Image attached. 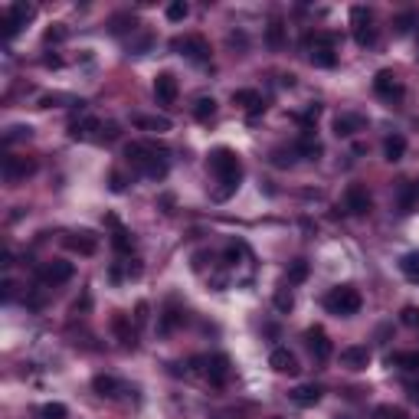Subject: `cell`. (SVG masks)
<instances>
[{
    "label": "cell",
    "instance_id": "8fae6325",
    "mask_svg": "<svg viewBox=\"0 0 419 419\" xmlns=\"http://www.w3.org/2000/svg\"><path fill=\"white\" fill-rule=\"evenodd\" d=\"M305 344H308V351H311L314 361H328V357H331V341H328L324 328H308Z\"/></svg>",
    "mask_w": 419,
    "mask_h": 419
},
{
    "label": "cell",
    "instance_id": "7402d4cb",
    "mask_svg": "<svg viewBox=\"0 0 419 419\" xmlns=\"http://www.w3.org/2000/svg\"><path fill=\"white\" fill-rule=\"evenodd\" d=\"M131 122L144 131H171V118H164V115H134Z\"/></svg>",
    "mask_w": 419,
    "mask_h": 419
},
{
    "label": "cell",
    "instance_id": "44dd1931",
    "mask_svg": "<svg viewBox=\"0 0 419 419\" xmlns=\"http://www.w3.org/2000/svg\"><path fill=\"white\" fill-rule=\"evenodd\" d=\"M363 118L361 115H337L334 118V134L337 138H351V134H357V131H363Z\"/></svg>",
    "mask_w": 419,
    "mask_h": 419
},
{
    "label": "cell",
    "instance_id": "7c38bea8",
    "mask_svg": "<svg viewBox=\"0 0 419 419\" xmlns=\"http://www.w3.org/2000/svg\"><path fill=\"white\" fill-rule=\"evenodd\" d=\"M33 167L37 164L30 161V157H4V181H10V183L23 181V177L33 174Z\"/></svg>",
    "mask_w": 419,
    "mask_h": 419
},
{
    "label": "cell",
    "instance_id": "4dcf8cb0",
    "mask_svg": "<svg viewBox=\"0 0 419 419\" xmlns=\"http://www.w3.org/2000/svg\"><path fill=\"white\" fill-rule=\"evenodd\" d=\"M308 278V262L305 259H295L292 266H288V285H298V282H305Z\"/></svg>",
    "mask_w": 419,
    "mask_h": 419
},
{
    "label": "cell",
    "instance_id": "c3c4849f",
    "mask_svg": "<svg viewBox=\"0 0 419 419\" xmlns=\"http://www.w3.org/2000/svg\"><path fill=\"white\" fill-rule=\"evenodd\" d=\"M276 419H282V416H276Z\"/></svg>",
    "mask_w": 419,
    "mask_h": 419
},
{
    "label": "cell",
    "instance_id": "7dc6e473",
    "mask_svg": "<svg viewBox=\"0 0 419 419\" xmlns=\"http://www.w3.org/2000/svg\"><path fill=\"white\" fill-rule=\"evenodd\" d=\"M413 187H416V200H419V183H413Z\"/></svg>",
    "mask_w": 419,
    "mask_h": 419
},
{
    "label": "cell",
    "instance_id": "ba28073f",
    "mask_svg": "<svg viewBox=\"0 0 419 419\" xmlns=\"http://www.w3.org/2000/svg\"><path fill=\"white\" fill-rule=\"evenodd\" d=\"M344 210L354 213V217H363V213L370 210V193L363 191L361 183H351V187L344 191Z\"/></svg>",
    "mask_w": 419,
    "mask_h": 419
},
{
    "label": "cell",
    "instance_id": "d4e9b609",
    "mask_svg": "<svg viewBox=\"0 0 419 419\" xmlns=\"http://www.w3.org/2000/svg\"><path fill=\"white\" fill-rule=\"evenodd\" d=\"M295 154H302V157H308V161H318V154H321V141L305 131L302 138H298V144H295Z\"/></svg>",
    "mask_w": 419,
    "mask_h": 419
},
{
    "label": "cell",
    "instance_id": "7bdbcfd3",
    "mask_svg": "<svg viewBox=\"0 0 419 419\" xmlns=\"http://www.w3.org/2000/svg\"><path fill=\"white\" fill-rule=\"evenodd\" d=\"M403 321H406V324H419V311H416V308H403Z\"/></svg>",
    "mask_w": 419,
    "mask_h": 419
},
{
    "label": "cell",
    "instance_id": "d6986e66",
    "mask_svg": "<svg viewBox=\"0 0 419 419\" xmlns=\"http://www.w3.org/2000/svg\"><path fill=\"white\" fill-rule=\"evenodd\" d=\"M105 223H108V226L115 229V233H112V246L118 249L122 256H124V252H131V249H134V236H131V233H128V229H124L122 223H118V219L112 217V213L105 217Z\"/></svg>",
    "mask_w": 419,
    "mask_h": 419
},
{
    "label": "cell",
    "instance_id": "ab89813d",
    "mask_svg": "<svg viewBox=\"0 0 419 419\" xmlns=\"http://www.w3.org/2000/svg\"><path fill=\"white\" fill-rule=\"evenodd\" d=\"M377 419H406V416H403V410H393V406H380V410H377Z\"/></svg>",
    "mask_w": 419,
    "mask_h": 419
},
{
    "label": "cell",
    "instance_id": "8992f818",
    "mask_svg": "<svg viewBox=\"0 0 419 419\" xmlns=\"http://www.w3.org/2000/svg\"><path fill=\"white\" fill-rule=\"evenodd\" d=\"M171 46L191 63H210V43L203 37H177Z\"/></svg>",
    "mask_w": 419,
    "mask_h": 419
},
{
    "label": "cell",
    "instance_id": "1f68e13d",
    "mask_svg": "<svg viewBox=\"0 0 419 419\" xmlns=\"http://www.w3.org/2000/svg\"><path fill=\"white\" fill-rule=\"evenodd\" d=\"M69 410L63 403H46V406H39V419H66Z\"/></svg>",
    "mask_w": 419,
    "mask_h": 419
},
{
    "label": "cell",
    "instance_id": "9a60e30c",
    "mask_svg": "<svg viewBox=\"0 0 419 419\" xmlns=\"http://www.w3.org/2000/svg\"><path fill=\"white\" fill-rule=\"evenodd\" d=\"M157 154H164L157 144H128V148H124V157H128V164H134L138 171H141V167L151 161V157H157Z\"/></svg>",
    "mask_w": 419,
    "mask_h": 419
},
{
    "label": "cell",
    "instance_id": "d590c367",
    "mask_svg": "<svg viewBox=\"0 0 419 419\" xmlns=\"http://www.w3.org/2000/svg\"><path fill=\"white\" fill-rule=\"evenodd\" d=\"M413 203H416V187H413V183H403L400 187V210L403 213H410Z\"/></svg>",
    "mask_w": 419,
    "mask_h": 419
},
{
    "label": "cell",
    "instance_id": "83f0119b",
    "mask_svg": "<svg viewBox=\"0 0 419 419\" xmlns=\"http://www.w3.org/2000/svg\"><path fill=\"white\" fill-rule=\"evenodd\" d=\"M213 115H217V102H213L210 96H200L197 102H193V118H197V122H210Z\"/></svg>",
    "mask_w": 419,
    "mask_h": 419
},
{
    "label": "cell",
    "instance_id": "5bb4252c",
    "mask_svg": "<svg viewBox=\"0 0 419 419\" xmlns=\"http://www.w3.org/2000/svg\"><path fill=\"white\" fill-rule=\"evenodd\" d=\"M66 246L72 249V252H79V256H96L98 239H96V233H89V229H79V233L66 236Z\"/></svg>",
    "mask_w": 419,
    "mask_h": 419
},
{
    "label": "cell",
    "instance_id": "e575fe53",
    "mask_svg": "<svg viewBox=\"0 0 419 419\" xmlns=\"http://www.w3.org/2000/svg\"><path fill=\"white\" fill-rule=\"evenodd\" d=\"M266 39H269V46H282L285 43V27L282 23H269V30H266Z\"/></svg>",
    "mask_w": 419,
    "mask_h": 419
},
{
    "label": "cell",
    "instance_id": "52a82bcc",
    "mask_svg": "<svg viewBox=\"0 0 419 419\" xmlns=\"http://www.w3.org/2000/svg\"><path fill=\"white\" fill-rule=\"evenodd\" d=\"M72 262H66V259H53V262H46V266L39 269V282L46 288H56V285H63V282H69L72 278Z\"/></svg>",
    "mask_w": 419,
    "mask_h": 419
},
{
    "label": "cell",
    "instance_id": "8d00e7d4",
    "mask_svg": "<svg viewBox=\"0 0 419 419\" xmlns=\"http://www.w3.org/2000/svg\"><path fill=\"white\" fill-rule=\"evenodd\" d=\"M30 134H33V128H30V124H13V128H7L4 141L13 144V141H23V138H30Z\"/></svg>",
    "mask_w": 419,
    "mask_h": 419
},
{
    "label": "cell",
    "instance_id": "4fadbf2b",
    "mask_svg": "<svg viewBox=\"0 0 419 419\" xmlns=\"http://www.w3.org/2000/svg\"><path fill=\"white\" fill-rule=\"evenodd\" d=\"M207 380L213 383V387H223V383L229 380V357L226 354H213V357H207Z\"/></svg>",
    "mask_w": 419,
    "mask_h": 419
},
{
    "label": "cell",
    "instance_id": "f1b7e54d",
    "mask_svg": "<svg viewBox=\"0 0 419 419\" xmlns=\"http://www.w3.org/2000/svg\"><path fill=\"white\" fill-rule=\"evenodd\" d=\"M400 272L406 278H413V282H419V252H406L400 259Z\"/></svg>",
    "mask_w": 419,
    "mask_h": 419
},
{
    "label": "cell",
    "instance_id": "277c9868",
    "mask_svg": "<svg viewBox=\"0 0 419 419\" xmlns=\"http://www.w3.org/2000/svg\"><path fill=\"white\" fill-rule=\"evenodd\" d=\"M351 30L357 46H373L377 43V27H373V13L367 7H354L351 10Z\"/></svg>",
    "mask_w": 419,
    "mask_h": 419
},
{
    "label": "cell",
    "instance_id": "d6a6232c",
    "mask_svg": "<svg viewBox=\"0 0 419 419\" xmlns=\"http://www.w3.org/2000/svg\"><path fill=\"white\" fill-rule=\"evenodd\" d=\"M187 13H191V7H187L183 0H174V4H167V20H171V23H181V20H187Z\"/></svg>",
    "mask_w": 419,
    "mask_h": 419
},
{
    "label": "cell",
    "instance_id": "e0dca14e",
    "mask_svg": "<svg viewBox=\"0 0 419 419\" xmlns=\"http://www.w3.org/2000/svg\"><path fill=\"white\" fill-rule=\"evenodd\" d=\"M269 367L276 373H298V361L288 347H276V351L269 354Z\"/></svg>",
    "mask_w": 419,
    "mask_h": 419
},
{
    "label": "cell",
    "instance_id": "74e56055",
    "mask_svg": "<svg viewBox=\"0 0 419 419\" xmlns=\"http://www.w3.org/2000/svg\"><path fill=\"white\" fill-rule=\"evenodd\" d=\"M413 23H419L416 13H403V17H397V23H393V27H397V33H410Z\"/></svg>",
    "mask_w": 419,
    "mask_h": 419
},
{
    "label": "cell",
    "instance_id": "cb8c5ba5",
    "mask_svg": "<svg viewBox=\"0 0 419 419\" xmlns=\"http://www.w3.org/2000/svg\"><path fill=\"white\" fill-rule=\"evenodd\" d=\"M92 390H96L98 397H108V400H112V397H118L122 383L115 380V377H108V373H98L96 380H92Z\"/></svg>",
    "mask_w": 419,
    "mask_h": 419
},
{
    "label": "cell",
    "instance_id": "4316f807",
    "mask_svg": "<svg viewBox=\"0 0 419 419\" xmlns=\"http://www.w3.org/2000/svg\"><path fill=\"white\" fill-rule=\"evenodd\" d=\"M112 328H115V334H118V341H122L124 347H134V331H131V324H128V318H124V314H115Z\"/></svg>",
    "mask_w": 419,
    "mask_h": 419
},
{
    "label": "cell",
    "instance_id": "7a4b0ae2",
    "mask_svg": "<svg viewBox=\"0 0 419 419\" xmlns=\"http://www.w3.org/2000/svg\"><path fill=\"white\" fill-rule=\"evenodd\" d=\"M361 305H363V298L354 285H334L324 295V308L331 314H337V318H351V314L361 311Z\"/></svg>",
    "mask_w": 419,
    "mask_h": 419
},
{
    "label": "cell",
    "instance_id": "ffe728a7",
    "mask_svg": "<svg viewBox=\"0 0 419 419\" xmlns=\"http://www.w3.org/2000/svg\"><path fill=\"white\" fill-rule=\"evenodd\" d=\"M341 363L347 370H363L367 363H370V351L361 347V344H354V347H344L341 351Z\"/></svg>",
    "mask_w": 419,
    "mask_h": 419
},
{
    "label": "cell",
    "instance_id": "5b68a950",
    "mask_svg": "<svg viewBox=\"0 0 419 419\" xmlns=\"http://www.w3.org/2000/svg\"><path fill=\"white\" fill-rule=\"evenodd\" d=\"M33 13H37V10H33V4H23V0H17V4H13V7L4 13V20H0V27H4V37L13 39V37L20 33V27H27L30 20H33Z\"/></svg>",
    "mask_w": 419,
    "mask_h": 419
},
{
    "label": "cell",
    "instance_id": "484cf974",
    "mask_svg": "<svg viewBox=\"0 0 419 419\" xmlns=\"http://www.w3.org/2000/svg\"><path fill=\"white\" fill-rule=\"evenodd\" d=\"M383 154H387V161H403V154H406V138H403V134H390V138L383 141Z\"/></svg>",
    "mask_w": 419,
    "mask_h": 419
},
{
    "label": "cell",
    "instance_id": "836d02e7",
    "mask_svg": "<svg viewBox=\"0 0 419 419\" xmlns=\"http://www.w3.org/2000/svg\"><path fill=\"white\" fill-rule=\"evenodd\" d=\"M276 308L278 311H292V308H295V295H292V288H278L276 292Z\"/></svg>",
    "mask_w": 419,
    "mask_h": 419
},
{
    "label": "cell",
    "instance_id": "9c48e42d",
    "mask_svg": "<svg viewBox=\"0 0 419 419\" xmlns=\"http://www.w3.org/2000/svg\"><path fill=\"white\" fill-rule=\"evenodd\" d=\"M373 92L380 98H400L403 96V82L393 76L390 69H380L377 76H373Z\"/></svg>",
    "mask_w": 419,
    "mask_h": 419
},
{
    "label": "cell",
    "instance_id": "f6af8a7d",
    "mask_svg": "<svg viewBox=\"0 0 419 419\" xmlns=\"http://www.w3.org/2000/svg\"><path fill=\"white\" fill-rule=\"evenodd\" d=\"M112 191H115V193H122V191H124V181H122V174H112Z\"/></svg>",
    "mask_w": 419,
    "mask_h": 419
},
{
    "label": "cell",
    "instance_id": "603a6c76",
    "mask_svg": "<svg viewBox=\"0 0 419 419\" xmlns=\"http://www.w3.org/2000/svg\"><path fill=\"white\" fill-rule=\"evenodd\" d=\"M387 367H400V370H419V351L390 354V357H387Z\"/></svg>",
    "mask_w": 419,
    "mask_h": 419
},
{
    "label": "cell",
    "instance_id": "f546056e",
    "mask_svg": "<svg viewBox=\"0 0 419 419\" xmlns=\"http://www.w3.org/2000/svg\"><path fill=\"white\" fill-rule=\"evenodd\" d=\"M181 321H183V311H181V308H174V305H171L167 311H164V318H161V334H171Z\"/></svg>",
    "mask_w": 419,
    "mask_h": 419
},
{
    "label": "cell",
    "instance_id": "f35d334b",
    "mask_svg": "<svg viewBox=\"0 0 419 419\" xmlns=\"http://www.w3.org/2000/svg\"><path fill=\"white\" fill-rule=\"evenodd\" d=\"M46 43H63V39H66V27H63V23H56V27H49L46 30Z\"/></svg>",
    "mask_w": 419,
    "mask_h": 419
},
{
    "label": "cell",
    "instance_id": "bcb514c9",
    "mask_svg": "<svg viewBox=\"0 0 419 419\" xmlns=\"http://www.w3.org/2000/svg\"><path fill=\"white\" fill-rule=\"evenodd\" d=\"M406 390H410V397L419 403V380H413V383H406Z\"/></svg>",
    "mask_w": 419,
    "mask_h": 419
},
{
    "label": "cell",
    "instance_id": "b9f144b4",
    "mask_svg": "<svg viewBox=\"0 0 419 419\" xmlns=\"http://www.w3.org/2000/svg\"><path fill=\"white\" fill-rule=\"evenodd\" d=\"M148 311H151V308H148V302H138V305H134V321L148 324Z\"/></svg>",
    "mask_w": 419,
    "mask_h": 419
},
{
    "label": "cell",
    "instance_id": "ac0fdd59",
    "mask_svg": "<svg viewBox=\"0 0 419 419\" xmlns=\"http://www.w3.org/2000/svg\"><path fill=\"white\" fill-rule=\"evenodd\" d=\"M288 400L295 403V406H314V403L321 400V387L318 383H298L295 390H288Z\"/></svg>",
    "mask_w": 419,
    "mask_h": 419
},
{
    "label": "cell",
    "instance_id": "60d3db41",
    "mask_svg": "<svg viewBox=\"0 0 419 419\" xmlns=\"http://www.w3.org/2000/svg\"><path fill=\"white\" fill-rule=\"evenodd\" d=\"M128 27L134 30V17H115V20H112V30H115V33H122V30H128Z\"/></svg>",
    "mask_w": 419,
    "mask_h": 419
},
{
    "label": "cell",
    "instance_id": "2e32d148",
    "mask_svg": "<svg viewBox=\"0 0 419 419\" xmlns=\"http://www.w3.org/2000/svg\"><path fill=\"white\" fill-rule=\"evenodd\" d=\"M233 105H243L249 112V118H259V115L266 112V102H262V96L259 92H252V89H239V92H233Z\"/></svg>",
    "mask_w": 419,
    "mask_h": 419
},
{
    "label": "cell",
    "instance_id": "3957f363",
    "mask_svg": "<svg viewBox=\"0 0 419 419\" xmlns=\"http://www.w3.org/2000/svg\"><path fill=\"white\" fill-rule=\"evenodd\" d=\"M305 46H308V59H311V66H318V69H334V66H337L334 37H328V33H314V37L305 39Z\"/></svg>",
    "mask_w": 419,
    "mask_h": 419
},
{
    "label": "cell",
    "instance_id": "6da1fadb",
    "mask_svg": "<svg viewBox=\"0 0 419 419\" xmlns=\"http://www.w3.org/2000/svg\"><path fill=\"white\" fill-rule=\"evenodd\" d=\"M207 164H210V171H213V177L223 183L219 191H213V200H226L229 193L239 187V181H243V161H239V154L229 151V148H217V151L207 154Z\"/></svg>",
    "mask_w": 419,
    "mask_h": 419
},
{
    "label": "cell",
    "instance_id": "ee69618b",
    "mask_svg": "<svg viewBox=\"0 0 419 419\" xmlns=\"http://www.w3.org/2000/svg\"><path fill=\"white\" fill-rule=\"evenodd\" d=\"M102 138H108V141L118 138V124H102Z\"/></svg>",
    "mask_w": 419,
    "mask_h": 419
},
{
    "label": "cell",
    "instance_id": "30bf717a",
    "mask_svg": "<svg viewBox=\"0 0 419 419\" xmlns=\"http://www.w3.org/2000/svg\"><path fill=\"white\" fill-rule=\"evenodd\" d=\"M177 79H174V72H157L154 76V98L161 105H174L177 102Z\"/></svg>",
    "mask_w": 419,
    "mask_h": 419
}]
</instances>
